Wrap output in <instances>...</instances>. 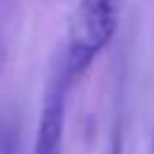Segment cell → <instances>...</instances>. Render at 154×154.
I'll use <instances>...</instances> for the list:
<instances>
[{"label": "cell", "mask_w": 154, "mask_h": 154, "mask_svg": "<svg viewBox=\"0 0 154 154\" xmlns=\"http://www.w3.org/2000/svg\"><path fill=\"white\" fill-rule=\"evenodd\" d=\"M123 0H77L67 26V48L60 60L67 79L75 84L101 55L118 31Z\"/></svg>", "instance_id": "1"}, {"label": "cell", "mask_w": 154, "mask_h": 154, "mask_svg": "<svg viewBox=\"0 0 154 154\" xmlns=\"http://www.w3.org/2000/svg\"><path fill=\"white\" fill-rule=\"evenodd\" d=\"M72 82L67 79L63 65H58L55 75L51 77L43 103H41V116L36 125V142H34V154H63V132H65V106H67V91Z\"/></svg>", "instance_id": "2"}, {"label": "cell", "mask_w": 154, "mask_h": 154, "mask_svg": "<svg viewBox=\"0 0 154 154\" xmlns=\"http://www.w3.org/2000/svg\"><path fill=\"white\" fill-rule=\"evenodd\" d=\"M106 154H123V137H120V128L113 130V137H111V144H108V152Z\"/></svg>", "instance_id": "3"}, {"label": "cell", "mask_w": 154, "mask_h": 154, "mask_svg": "<svg viewBox=\"0 0 154 154\" xmlns=\"http://www.w3.org/2000/svg\"><path fill=\"white\" fill-rule=\"evenodd\" d=\"M0 154H12V147H0Z\"/></svg>", "instance_id": "4"}]
</instances>
